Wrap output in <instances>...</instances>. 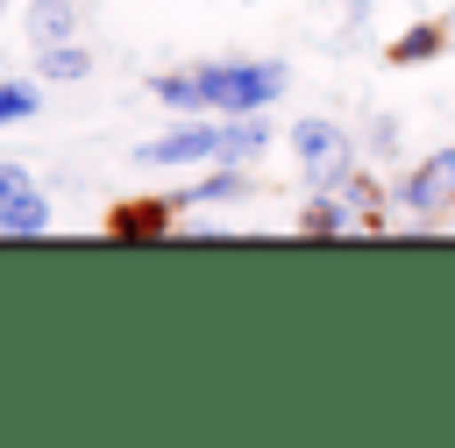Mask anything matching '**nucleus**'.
<instances>
[{
	"mask_svg": "<svg viewBox=\"0 0 455 448\" xmlns=\"http://www.w3.org/2000/svg\"><path fill=\"white\" fill-rule=\"evenodd\" d=\"M192 78H199V114H263L291 85L277 57H213V64H192Z\"/></svg>",
	"mask_w": 455,
	"mask_h": 448,
	"instance_id": "1",
	"label": "nucleus"
},
{
	"mask_svg": "<svg viewBox=\"0 0 455 448\" xmlns=\"http://www.w3.org/2000/svg\"><path fill=\"white\" fill-rule=\"evenodd\" d=\"M391 206L405 213V228H441L455 220V142L427 149L419 164H405V178L391 185Z\"/></svg>",
	"mask_w": 455,
	"mask_h": 448,
	"instance_id": "2",
	"label": "nucleus"
},
{
	"mask_svg": "<svg viewBox=\"0 0 455 448\" xmlns=\"http://www.w3.org/2000/svg\"><path fill=\"white\" fill-rule=\"evenodd\" d=\"M291 156H299V171H306V192H334V185L348 178V164H363V156H355V135H348L341 121H327V114L291 121Z\"/></svg>",
	"mask_w": 455,
	"mask_h": 448,
	"instance_id": "3",
	"label": "nucleus"
},
{
	"mask_svg": "<svg viewBox=\"0 0 455 448\" xmlns=\"http://www.w3.org/2000/svg\"><path fill=\"white\" fill-rule=\"evenodd\" d=\"M135 164H149V171H178V164H220V121H178L171 135L142 142V149H135Z\"/></svg>",
	"mask_w": 455,
	"mask_h": 448,
	"instance_id": "4",
	"label": "nucleus"
},
{
	"mask_svg": "<svg viewBox=\"0 0 455 448\" xmlns=\"http://www.w3.org/2000/svg\"><path fill=\"white\" fill-rule=\"evenodd\" d=\"M249 192H256V178H249L242 164H220V171H206L199 185H185V192H171V199H178V213H185V206H235V199H249Z\"/></svg>",
	"mask_w": 455,
	"mask_h": 448,
	"instance_id": "5",
	"label": "nucleus"
},
{
	"mask_svg": "<svg viewBox=\"0 0 455 448\" xmlns=\"http://www.w3.org/2000/svg\"><path fill=\"white\" fill-rule=\"evenodd\" d=\"M220 121V164H256L270 149V121L263 114H213Z\"/></svg>",
	"mask_w": 455,
	"mask_h": 448,
	"instance_id": "6",
	"label": "nucleus"
},
{
	"mask_svg": "<svg viewBox=\"0 0 455 448\" xmlns=\"http://www.w3.org/2000/svg\"><path fill=\"white\" fill-rule=\"evenodd\" d=\"M448 43H455V28H448V21H412V28H405V36H398V43L384 50V64L412 71V64H434V57H441Z\"/></svg>",
	"mask_w": 455,
	"mask_h": 448,
	"instance_id": "7",
	"label": "nucleus"
},
{
	"mask_svg": "<svg viewBox=\"0 0 455 448\" xmlns=\"http://www.w3.org/2000/svg\"><path fill=\"white\" fill-rule=\"evenodd\" d=\"M299 235H313V242H334V235H355V213L341 206V192H313V199L299 206Z\"/></svg>",
	"mask_w": 455,
	"mask_h": 448,
	"instance_id": "8",
	"label": "nucleus"
},
{
	"mask_svg": "<svg viewBox=\"0 0 455 448\" xmlns=\"http://www.w3.org/2000/svg\"><path fill=\"white\" fill-rule=\"evenodd\" d=\"M171 213H178V199H135V206H114V235L121 242H135V235H171Z\"/></svg>",
	"mask_w": 455,
	"mask_h": 448,
	"instance_id": "9",
	"label": "nucleus"
},
{
	"mask_svg": "<svg viewBox=\"0 0 455 448\" xmlns=\"http://www.w3.org/2000/svg\"><path fill=\"white\" fill-rule=\"evenodd\" d=\"M0 235H50V199L36 185H21L7 206H0Z\"/></svg>",
	"mask_w": 455,
	"mask_h": 448,
	"instance_id": "10",
	"label": "nucleus"
},
{
	"mask_svg": "<svg viewBox=\"0 0 455 448\" xmlns=\"http://www.w3.org/2000/svg\"><path fill=\"white\" fill-rule=\"evenodd\" d=\"M36 71H43V78H57V85H71V78H85V71H92V50H78L71 36H64V43H36Z\"/></svg>",
	"mask_w": 455,
	"mask_h": 448,
	"instance_id": "11",
	"label": "nucleus"
},
{
	"mask_svg": "<svg viewBox=\"0 0 455 448\" xmlns=\"http://www.w3.org/2000/svg\"><path fill=\"white\" fill-rule=\"evenodd\" d=\"M78 28V7L71 0H36L28 7V43H64Z\"/></svg>",
	"mask_w": 455,
	"mask_h": 448,
	"instance_id": "12",
	"label": "nucleus"
},
{
	"mask_svg": "<svg viewBox=\"0 0 455 448\" xmlns=\"http://www.w3.org/2000/svg\"><path fill=\"white\" fill-rule=\"evenodd\" d=\"M149 100H164L171 114H199V78L192 71H156L149 78Z\"/></svg>",
	"mask_w": 455,
	"mask_h": 448,
	"instance_id": "13",
	"label": "nucleus"
},
{
	"mask_svg": "<svg viewBox=\"0 0 455 448\" xmlns=\"http://www.w3.org/2000/svg\"><path fill=\"white\" fill-rule=\"evenodd\" d=\"M43 107V92L28 85V78H0V128H14V121H28Z\"/></svg>",
	"mask_w": 455,
	"mask_h": 448,
	"instance_id": "14",
	"label": "nucleus"
},
{
	"mask_svg": "<svg viewBox=\"0 0 455 448\" xmlns=\"http://www.w3.org/2000/svg\"><path fill=\"white\" fill-rule=\"evenodd\" d=\"M370 149H377V156H391V149H398V121H391V114H377V121H370Z\"/></svg>",
	"mask_w": 455,
	"mask_h": 448,
	"instance_id": "15",
	"label": "nucleus"
},
{
	"mask_svg": "<svg viewBox=\"0 0 455 448\" xmlns=\"http://www.w3.org/2000/svg\"><path fill=\"white\" fill-rule=\"evenodd\" d=\"M21 185H28V171H21V164H0V206H7Z\"/></svg>",
	"mask_w": 455,
	"mask_h": 448,
	"instance_id": "16",
	"label": "nucleus"
},
{
	"mask_svg": "<svg viewBox=\"0 0 455 448\" xmlns=\"http://www.w3.org/2000/svg\"><path fill=\"white\" fill-rule=\"evenodd\" d=\"M0 14H7V0H0Z\"/></svg>",
	"mask_w": 455,
	"mask_h": 448,
	"instance_id": "17",
	"label": "nucleus"
}]
</instances>
